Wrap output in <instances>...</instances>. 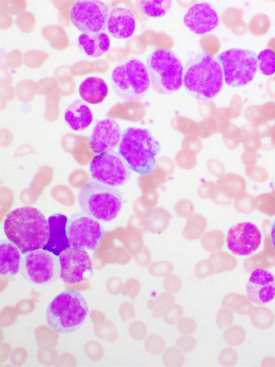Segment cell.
Masks as SVG:
<instances>
[{"instance_id": "1", "label": "cell", "mask_w": 275, "mask_h": 367, "mask_svg": "<svg viewBox=\"0 0 275 367\" xmlns=\"http://www.w3.org/2000/svg\"><path fill=\"white\" fill-rule=\"evenodd\" d=\"M3 231L22 254L43 249L49 238V224L38 209L22 206L10 211L3 222Z\"/></svg>"}, {"instance_id": "2", "label": "cell", "mask_w": 275, "mask_h": 367, "mask_svg": "<svg viewBox=\"0 0 275 367\" xmlns=\"http://www.w3.org/2000/svg\"><path fill=\"white\" fill-rule=\"evenodd\" d=\"M224 83L222 66L215 57L200 54L187 64L183 85L193 96L200 100H209L216 96Z\"/></svg>"}, {"instance_id": "3", "label": "cell", "mask_w": 275, "mask_h": 367, "mask_svg": "<svg viewBox=\"0 0 275 367\" xmlns=\"http://www.w3.org/2000/svg\"><path fill=\"white\" fill-rule=\"evenodd\" d=\"M118 150L131 170L146 175L155 166L160 145L148 129L131 127L122 132Z\"/></svg>"}, {"instance_id": "4", "label": "cell", "mask_w": 275, "mask_h": 367, "mask_svg": "<svg viewBox=\"0 0 275 367\" xmlns=\"http://www.w3.org/2000/svg\"><path fill=\"white\" fill-rule=\"evenodd\" d=\"M88 315L89 308L83 296L76 290L66 289L49 303L45 319L54 331L70 333L84 324Z\"/></svg>"}, {"instance_id": "5", "label": "cell", "mask_w": 275, "mask_h": 367, "mask_svg": "<svg viewBox=\"0 0 275 367\" xmlns=\"http://www.w3.org/2000/svg\"><path fill=\"white\" fill-rule=\"evenodd\" d=\"M147 68L151 85L158 94H173L183 85V65L178 56L170 50H154L148 57Z\"/></svg>"}, {"instance_id": "6", "label": "cell", "mask_w": 275, "mask_h": 367, "mask_svg": "<svg viewBox=\"0 0 275 367\" xmlns=\"http://www.w3.org/2000/svg\"><path fill=\"white\" fill-rule=\"evenodd\" d=\"M78 203L85 214L108 222L115 219L120 212L123 199L116 187L91 181L80 190Z\"/></svg>"}, {"instance_id": "7", "label": "cell", "mask_w": 275, "mask_h": 367, "mask_svg": "<svg viewBox=\"0 0 275 367\" xmlns=\"http://www.w3.org/2000/svg\"><path fill=\"white\" fill-rule=\"evenodd\" d=\"M111 80L114 92L125 101L140 99L151 84L147 66L137 59L117 66L112 72Z\"/></svg>"}, {"instance_id": "8", "label": "cell", "mask_w": 275, "mask_h": 367, "mask_svg": "<svg viewBox=\"0 0 275 367\" xmlns=\"http://www.w3.org/2000/svg\"><path fill=\"white\" fill-rule=\"evenodd\" d=\"M225 83L232 87H244L255 77L258 68V55L252 50L231 48L217 57Z\"/></svg>"}, {"instance_id": "9", "label": "cell", "mask_w": 275, "mask_h": 367, "mask_svg": "<svg viewBox=\"0 0 275 367\" xmlns=\"http://www.w3.org/2000/svg\"><path fill=\"white\" fill-rule=\"evenodd\" d=\"M20 271L22 277L34 285H50L60 277L59 259L44 249L31 251L22 257Z\"/></svg>"}, {"instance_id": "10", "label": "cell", "mask_w": 275, "mask_h": 367, "mask_svg": "<svg viewBox=\"0 0 275 367\" xmlns=\"http://www.w3.org/2000/svg\"><path fill=\"white\" fill-rule=\"evenodd\" d=\"M131 168L123 157L114 151L98 154L91 161L89 171L92 178L101 184L118 187L128 180Z\"/></svg>"}, {"instance_id": "11", "label": "cell", "mask_w": 275, "mask_h": 367, "mask_svg": "<svg viewBox=\"0 0 275 367\" xmlns=\"http://www.w3.org/2000/svg\"><path fill=\"white\" fill-rule=\"evenodd\" d=\"M104 231L98 220L84 213L73 214L66 224L70 246L84 250H94L101 242Z\"/></svg>"}, {"instance_id": "12", "label": "cell", "mask_w": 275, "mask_h": 367, "mask_svg": "<svg viewBox=\"0 0 275 367\" xmlns=\"http://www.w3.org/2000/svg\"><path fill=\"white\" fill-rule=\"evenodd\" d=\"M108 15L107 6L99 0L77 1L70 9L71 22L86 34L102 32L106 27Z\"/></svg>"}, {"instance_id": "13", "label": "cell", "mask_w": 275, "mask_h": 367, "mask_svg": "<svg viewBox=\"0 0 275 367\" xmlns=\"http://www.w3.org/2000/svg\"><path fill=\"white\" fill-rule=\"evenodd\" d=\"M60 278L68 284L87 280L92 274V264L89 254L82 249L69 247L59 256Z\"/></svg>"}, {"instance_id": "14", "label": "cell", "mask_w": 275, "mask_h": 367, "mask_svg": "<svg viewBox=\"0 0 275 367\" xmlns=\"http://www.w3.org/2000/svg\"><path fill=\"white\" fill-rule=\"evenodd\" d=\"M262 234L255 224L245 222L233 225L228 230L226 243L235 254L247 256L256 251L261 244Z\"/></svg>"}, {"instance_id": "15", "label": "cell", "mask_w": 275, "mask_h": 367, "mask_svg": "<svg viewBox=\"0 0 275 367\" xmlns=\"http://www.w3.org/2000/svg\"><path fill=\"white\" fill-rule=\"evenodd\" d=\"M248 300L257 305H263L275 298V276L269 271L257 268L251 272L246 285Z\"/></svg>"}, {"instance_id": "16", "label": "cell", "mask_w": 275, "mask_h": 367, "mask_svg": "<svg viewBox=\"0 0 275 367\" xmlns=\"http://www.w3.org/2000/svg\"><path fill=\"white\" fill-rule=\"evenodd\" d=\"M121 134L114 120L107 118L99 121L90 138L91 150L98 154L111 151L119 144Z\"/></svg>"}, {"instance_id": "17", "label": "cell", "mask_w": 275, "mask_h": 367, "mask_svg": "<svg viewBox=\"0 0 275 367\" xmlns=\"http://www.w3.org/2000/svg\"><path fill=\"white\" fill-rule=\"evenodd\" d=\"M218 22L216 12L207 3L192 6L184 17L186 27L197 34H205L212 31L218 26Z\"/></svg>"}, {"instance_id": "18", "label": "cell", "mask_w": 275, "mask_h": 367, "mask_svg": "<svg viewBox=\"0 0 275 367\" xmlns=\"http://www.w3.org/2000/svg\"><path fill=\"white\" fill-rule=\"evenodd\" d=\"M135 25V17L131 10L115 7L109 13L106 29L112 36L118 39H125L133 34Z\"/></svg>"}, {"instance_id": "19", "label": "cell", "mask_w": 275, "mask_h": 367, "mask_svg": "<svg viewBox=\"0 0 275 367\" xmlns=\"http://www.w3.org/2000/svg\"><path fill=\"white\" fill-rule=\"evenodd\" d=\"M68 220V217L61 213L52 215L47 219L50 234L43 249L57 257L63 250L70 247L66 233Z\"/></svg>"}, {"instance_id": "20", "label": "cell", "mask_w": 275, "mask_h": 367, "mask_svg": "<svg viewBox=\"0 0 275 367\" xmlns=\"http://www.w3.org/2000/svg\"><path fill=\"white\" fill-rule=\"evenodd\" d=\"M22 257L18 247L9 240L0 244V274L2 278L13 277L20 270Z\"/></svg>"}, {"instance_id": "21", "label": "cell", "mask_w": 275, "mask_h": 367, "mask_svg": "<svg viewBox=\"0 0 275 367\" xmlns=\"http://www.w3.org/2000/svg\"><path fill=\"white\" fill-rule=\"evenodd\" d=\"M64 120L74 131H81L90 125L93 115L90 108L82 101L75 100L65 110Z\"/></svg>"}, {"instance_id": "22", "label": "cell", "mask_w": 275, "mask_h": 367, "mask_svg": "<svg viewBox=\"0 0 275 367\" xmlns=\"http://www.w3.org/2000/svg\"><path fill=\"white\" fill-rule=\"evenodd\" d=\"M107 93L108 87L106 82L98 77H87L79 87L80 96L85 102L90 104L101 103Z\"/></svg>"}, {"instance_id": "23", "label": "cell", "mask_w": 275, "mask_h": 367, "mask_svg": "<svg viewBox=\"0 0 275 367\" xmlns=\"http://www.w3.org/2000/svg\"><path fill=\"white\" fill-rule=\"evenodd\" d=\"M78 44L89 57H99L107 52L110 46V41L104 32L93 34H82L78 37Z\"/></svg>"}, {"instance_id": "24", "label": "cell", "mask_w": 275, "mask_h": 367, "mask_svg": "<svg viewBox=\"0 0 275 367\" xmlns=\"http://www.w3.org/2000/svg\"><path fill=\"white\" fill-rule=\"evenodd\" d=\"M222 305L240 315H248L253 310L248 298L237 293L226 294L223 298Z\"/></svg>"}, {"instance_id": "25", "label": "cell", "mask_w": 275, "mask_h": 367, "mask_svg": "<svg viewBox=\"0 0 275 367\" xmlns=\"http://www.w3.org/2000/svg\"><path fill=\"white\" fill-rule=\"evenodd\" d=\"M143 13L149 17H161L170 10L172 5L170 0H142L140 1Z\"/></svg>"}, {"instance_id": "26", "label": "cell", "mask_w": 275, "mask_h": 367, "mask_svg": "<svg viewBox=\"0 0 275 367\" xmlns=\"http://www.w3.org/2000/svg\"><path fill=\"white\" fill-rule=\"evenodd\" d=\"M258 67L261 73L265 75H271L275 73V52L269 48L262 50L258 55Z\"/></svg>"}, {"instance_id": "27", "label": "cell", "mask_w": 275, "mask_h": 367, "mask_svg": "<svg viewBox=\"0 0 275 367\" xmlns=\"http://www.w3.org/2000/svg\"><path fill=\"white\" fill-rule=\"evenodd\" d=\"M245 337L246 332L244 328L237 325L230 326L223 333V338L225 342L232 346L242 343Z\"/></svg>"}, {"instance_id": "28", "label": "cell", "mask_w": 275, "mask_h": 367, "mask_svg": "<svg viewBox=\"0 0 275 367\" xmlns=\"http://www.w3.org/2000/svg\"><path fill=\"white\" fill-rule=\"evenodd\" d=\"M163 360L166 366H181L184 364L185 359L179 348L171 347L164 352Z\"/></svg>"}, {"instance_id": "29", "label": "cell", "mask_w": 275, "mask_h": 367, "mask_svg": "<svg viewBox=\"0 0 275 367\" xmlns=\"http://www.w3.org/2000/svg\"><path fill=\"white\" fill-rule=\"evenodd\" d=\"M183 308L177 304L169 306L164 313V321L169 325H174L182 317Z\"/></svg>"}, {"instance_id": "30", "label": "cell", "mask_w": 275, "mask_h": 367, "mask_svg": "<svg viewBox=\"0 0 275 367\" xmlns=\"http://www.w3.org/2000/svg\"><path fill=\"white\" fill-rule=\"evenodd\" d=\"M233 322V313L230 309L223 307L217 312L216 323L220 329H225Z\"/></svg>"}, {"instance_id": "31", "label": "cell", "mask_w": 275, "mask_h": 367, "mask_svg": "<svg viewBox=\"0 0 275 367\" xmlns=\"http://www.w3.org/2000/svg\"><path fill=\"white\" fill-rule=\"evenodd\" d=\"M238 356L236 351L231 347L224 348L218 355V360L221 364L224 366H232L237 362Z\"/></svg>"}, {"instance_id": "32", "label": "cell", "mask_w": 275, "mask_h": 367, "mask_svg": "<svg viewBox=\"0 0 275 367\" xmlns=\"http://www.w3.org/2000/svg\"><path fill=\"white\" fill-rule=\"evenodd\" d=\"M176 346L181 352H190L195 349L196 346V340L190 335H183L177 338Z\"/></svg>"}, {"instance_id": "33", "label": "cell", "mask_w": 275, "mask_h": 367, "mask_svg": "<svg viewBox=\"0 0 275 367\" xmlns=\"http://www.w3.org/2000/svg\"><path fill=\"white\" fill-rule=\"evenodd\" d=\"M177 324L178 331L184 335L192 334L197 328L196 322L190 317H181Z\"/></svg>"}, {"instance_id": "34", "label": "cell", "mask_w": 275, "mask_h": 367, "mask_svg": "<svg viewBox=\"0 0 275 367\" xmlns=\"http://www.w3.org/2000/svg\"><path fill=\"white\" fill-rule=\"evenodd\" d=\"M164 287L170 294L177 293L181 288V281L178 276L170 275L165 279Z\"/></svg>"}, {"instance_id": "35", "label": "cell", "mask_w": 275, "mask_h": 367, "mask_svg": "<svg viewBox=\"0 0 275 367\" xmlns=\"http://www.w3.org/2000/svg\"><path fill=\"white\" fill-rule=\"evenodd\" d=\"M195 275L199 278H203L214 274L213 266L207 264H198L195 270Z\"/></svg>"}, {"instance_id": "36", "label": "cell", "mask_w": 275, "mask_h": 367, "mask_svg": "<svg viewBox=\"0 0 275 367\" xmlns=\"http://www.w3.org/2000/svg\"><path fill=\"white\" fill-rule=\"evenodd\" d=\"M271 240L272 245L275 249V220L273 222L272 230H271Z\"/></svg>"}]
</instances>
